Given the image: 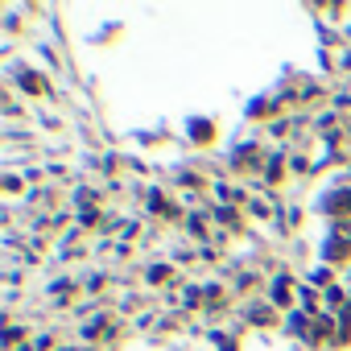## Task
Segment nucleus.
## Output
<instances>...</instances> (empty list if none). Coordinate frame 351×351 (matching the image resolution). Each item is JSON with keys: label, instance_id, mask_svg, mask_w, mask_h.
<instances>
[{"label": "nucleus", "instance_id": "nucleus-1", "mask_svg": "<svg viewBox=\"0 0 351 351\" xmlns=\"http://www.w3.org/2000/svg\"><path fill=\"white\" fill-rule=\"evenodd\" d=\"M347 248H351V219L335 228V236L326 240V256H347Z\"/></svg>", "mask_w": 351, "mask_h": 351}, {"label": "nucleus", "instance_id": "nucleus-2", "mask_svg": "<svg viewBox=\"0 0 351 351\" xmlns=\"http://www.w3.org/2000/svg\"><path fill=\"white\" fill-rule=\"evenodd\" d=\"M326 211H335V215H347V211H351V195H339V199H330V203H326Z\"/></svg>", "mask_w": 351, "mask_h": 351}]
</instances>
